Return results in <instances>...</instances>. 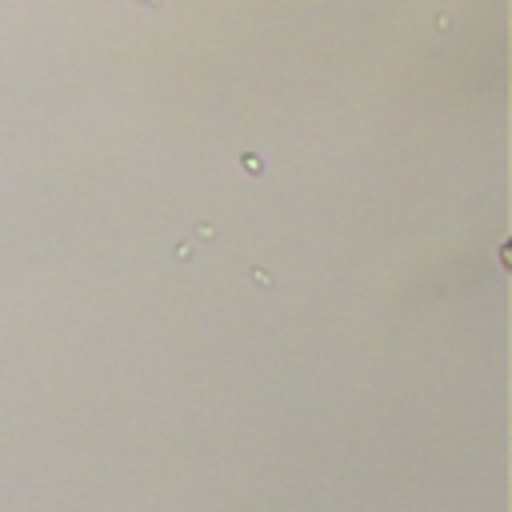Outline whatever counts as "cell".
<instances>
[{"mask_svg":"<svg viewBox=\"0 0 512 512\" xmlns=\"http://www.w3.org/2000/svg\"><path fill=\"white\" fill-rule=\"evenodd\" d=\"M148 4H160V0H148Z\"/></svg>","mask_w":512,"mask_h":512,"instance_id":"6da1fadb","label":"cell"}]
</instances>
